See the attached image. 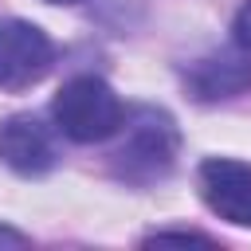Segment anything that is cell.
<instances>
[{
	"mask_svg": "<svg viewBox=\"0 0 251 251\" xmlns=\"http://www.w3.org/2000/svg\"><path fill=\"white\" fill-rule=\"evenodd\" d=\"M200 196L220 220L251 227V165L231 157H208L200 165Z\"/></svg>",
	"mask_w": 251,
	"mask_h": 251,
	"instance_id": "5",
	"label": "cell"
},
{
	"mask_svg": "<svg viewBox=\"0 0 251 251\" xmlns=\"http://www.w3.org/2000/svg\"><path fill=\"white\" fill-rule=\"evenodd\" d=\"M0 161L20 176H43L47 169H55L59 149H55L51 126L39 122L35 114L4 118L0 122Z\"/></svg>",
	"mask_w": 251,
	"mask_h": 251,
	"instance_id": "4",
	"label": "cell"
},
{
	"mask_svg": "<svg viewBox=\"0 0 251 251\" xmlns=\"http://www.w3.org/2000/svg\"><path fill=\"white\" fill-rule=\"evenodd\" d=\"M184 86L196 102H224L251 90V51H212L184 67Z\"/></svg>",
	"mask_w": 251,
	"mask_h": 251,
	"instance_id": "6",
	"label": "cell"
},
{
	"mask_svg": "<svg viewBox=\"0 0 251 251\" xmlns=\"http://www.w3.org/2000/svg\"><path fill=\"white\" fill-rule=\"evenodd\" d=\"M51 118L63 137H71L78 145H94V141H106L118 133L126 106L110 82H102L94 75H78L59 86V94L51 102Z\"/></svg>",
	"mask_w": 251,
	"mask_h": 251,
	"instance_id": "2",
	"label": "cell"
},
{
	"mask_svg": "<svg viewBox=\"0 0 251 251\" xmlns=\"http://www.w3.org/2000/svg\"><path fill=\"white\" fill-rule=\"evenodd\" d=\"M55 47L43 27L27 20H0V90H24L47 75Z\"/></svg>",
	"mask_w": 251,
	"mask_h": 251,
	"instance_id": "3",
	"label": "cell"
},
{
	"mask_svg": "<svg viewBox=\"0 0 251 251\" xmlns=\"http://www.w3.org/2000/svg\"><path fill=\"white\" fill-rule=\"evenodd\" d=\"M153 239H176V243H208V235H196V231H157Z\"/></svg>",
	"mask_w": 251,
	"mask_h": 251,
	"instance_id": "8",
	"label": "cell"
},
{
	"mask_svg": "<svg viewBox=\"0 0 251 251\" xmlns=\"http://www.w3.org/2000/svg\"><path fill=\"white\" fill-rule=\"evenodd\" d=\"M0 243H24V235L12 231V227H0Z\"/></svg>",
	"mask_w": 251,
	"mask_h": 251,
	"instance_id": "9",
	"label": "cell"
},
{
	"mask_svg": "<svg viewBox=\"0 0 251 251\" xmlns=\"http://www.w3.org/2000/svg\"><path fill=\"white\" fill-rule=\"evenodd\" d=\"M231 31H235V43L243 47V51H251V0L235 12V24H231Z\"/></svg>",
	"mask_w": 251,
	"mask_h": 251,
	"instance_id": "7",
	"label": "cell"
},
{
	"mask_svg": "<svg viewBox=\"0 0 251 251\" xmlns=\"http://www.w3.org/2000/svg\"><path fill=\"white\" fill-rule=\"evenodd\" d=\"M118 133H122V141L110 153V165H114V173L122 180H129V184H153V180H161L173 169L180 133H176V126H173V118L165 110L141 106L129 118H122Z\"/></svg>",
	"mask_w": 251,
	"mask_h": 251,
	"instance_id": "1",
	"label": "cell"
},
{
	"mask_svg": "<svg viewBox=\"0 0 251 251\" xmlns=\"http://www.w3.org/2000/svg\"><path fill=\"white\" fill-rule=\"evenodd\" d=\"M47 4H78V0H47Z\"/></svg>",
	"mask_w": 251,
	"mask_h": 251,
	"instance_id": "10",
	"label": "cell"
}]
</instances>
